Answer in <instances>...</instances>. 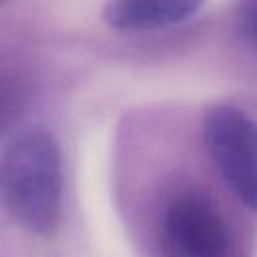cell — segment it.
I'll return each instance as SVG.
<instances>
[{
    "label": "cell",
    "instance_id": "obj_5",
    "mask_svg": "<svg viewBox=\"0 0 257 257\" xmlns=\"http://www.w3.org/2000/svg\"><path fill=\"white\" fill-rule=\"evenodd\" d=\"M235 26L239 34L257 48V0H237Z\"/></svg>",
    "mask_w": 257,
    "mask_h": 257
},
{
    "label": "cell",
    "instance_id": "obj_4",
    "mask_svg": "<svg viewBox=\"0 0 257 257\" xmlns=\"http://www.w3.org/2000/svg\"><path fill=\"white\" fill-rule=\"evenodd\" d=\"M205 0H108L104 22L122 32H149L181 24L195 16Z\"/></svg>",
    "mask_w": 257,
    "mask_h": 257
},
{
    "label": "cell",
    "instance_id": "obj_2",
    "mask_svg": "<svg viewBox=\"0 0 257 257\" xmlns=\"http://www.w3.org/2000/svg\"><path fill=\"white\" fill-rule=\"evenodd\" d=\"M163 245L169 257H251L217 201L199 189H183L169 199Z\"/></svg>",
    "mask_w": 257,
    "mask_h": 257
},
{
    "label": "cell",
    "instance_id": "obj_6",
    "mask_svg": "<svg viewBox=\"0 0 257 257\" xmlns=\"http://www.w3.org/2000/svg\"><path fill=\"white\" fill-rule=\"evenodd\" d=\"M2 2H8V0H2Z\"/></svg>",
    "mask_w": 257,
    "mask_h": 257
},
{
    "label": "cell",
    "instance_id": "obj_3",
    "mask_svg": "<svg viewBox=\"0 0 257 257\" xmlns=\"http://www.w3.org/2000/svg\"><path fill=\"white\" fill-rule=\"evenodd\" d=\"M207 153L231 193L257 211V120L233 104H217L203 120Z\"/></svg>",
    "mask_w": 257,
    "mask_h": 257
},
{
    "label": "cell",
    "instance_id": "obj_1",
    "mask_svg": "<svg viewBox=\"0 0 257 257\" xmlns=\"http://www.w3.org/2000/svg\"><path fill=\"white\" fill-rule=\"evenodd\" d=\"M0 183L6 211L20 229L42 237L56 231L62 213V163L50 131L28 126L8 139Z\"/></svg>",
    "mask_w": 257,
    "mask_h": 257
}]
</instances>
